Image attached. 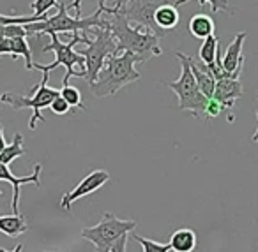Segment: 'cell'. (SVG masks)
Listing matches in <instances>:
<instances>
[{
    "label": "cell",
    "mask_w": 258,
    "mask_h": 252,
    "mask_svg": "<svg viewBox=\"0 0 258 252\" xmlns=\"http://www.w3.org/2000/svg\"><path fill=\"white\" fill-rule=\"evenodd\" d=\"M135 227H137V220L118 219L115 213L108 212L96 226L85 227L82 231V238L89 240L99 252H113L118 238L129 234Z\"/></svg>",
    "instance_id": "52a82bcc"
},
{
    "label": "cell",
    "mask_w": 258,
    "mask_h": 252,
    "mask_svg": "<svg viewBox=\"0 0 258 252\" xmlns=\"http://www.w3.org/2000/svg\"><path fill=\"white\" fill-rule=\"evenodd\" d=\"M99 6L103 8V29H108L115 37L117 53L131 51L138 57L140 64L163 53L161 46H159V37L156 34L140 25L131 27L129 20L113 6L111 8H108L106 4Z\"/></svg>",
    "instance_id": "6da1fadb"
},
{
    "label": "cell",
    "mask_w": 258,
    "mask_h": 252,
    "mask_svg": "<svg viewBox=\"0 0 258 252\" xmlns=\"http://www.w3.org/2000/svg\"><path fill=\"white\" fill-rule=\"evenodd\" d=\"M177 58L180 60V78L175 81L166 83L170 90L177 94L179 97V104H177V110L179 111H187L195 118H202L205 115V106H207V97L200 92L197 85V79H195L193 72L189 67V58L182 51H177Z\"/></svg>",
    "instance_id": "5b68a950"
},
{
    "label": "cell",
    "mask_w": 258,
    "mask_h": 252,
    "mask_svg": "<svg viewBox=\"0 0 258 252\" xmlns=\"http://www.w3.org/2000/svg\"><path fill=\"white\" fill-rule=\"evenodd\" d=\"M204 43H202L200 46V53H198V58H200L204 64H212V62L216 60V57H218V50H219V37H216L214 34H211V36H207L205 39H202Z\"/></svg>",
    "instance_id": "44dd1931"
},
{
    "label": "cell",
    "mask_w": 258,
    "mask_h": 252,
    "mask_svg": "<svg viewBox=\"0 0 258 252\" xmlns=\"http://www.w3.org/2000/svg\"><path fill=\"white\" fill-rule=\"evenodd\" d=\"M51 43L46 44L43 48V51H53L55 53V60L50 65H43V64H34V69L41 72H51L53 69H57L58 65H64L66 67V74L62 78V85H68L69 79L73 76H78L80 72H83V78H85V58L82 53L75 51L76 44H89L90 39L87 36H80V34H73L71 41L69 43H62L58 39V34H50Z\"/></svg>",
    "instance_id": "277c9868"
},
{
    "label": "cell",
    "mask_w": 258,
    "mask_h": 252,
    "mask_svg": "<svg viewBox=\"0 0 258 252\" xmlns=\"http://www.w3.org/2000/svg\"><path fill=\"white\" fill-rule=\"evenodd\" d=\"M6 145H8V141H6V138H4V127L0 124V152L6 148Z\"/></svg>",
    "instance_id": "f1b7e54d"
},
{
    "label": "cell",
    "mask_w": 258,
    "mask_h": 252,
    "mask_svg": "<svg viewBox=\"0 0 258 252\" xmlns=\"http://www.w3.org/2000/svg\"><path fill=\"white\" fill-rule=\"evenodd\" d=\"M172 2V0H117L113 8H117L129 23H137V25L144 27V29L151 30L158 37L166 36L154 22V13L159 6Z\"/></svg>",
    "instance_id": "9c48e42d"
},
{
    "label": "cell",
    "mask_w": 258,
    "mask_h": 252,
    "mask_svg": "<svg viewBox=\"0 0 258 252\" xmlns=\"http://www.w3.org/2000/svg\"><path fill=\"white\" fill-rule=\"evenodd\" d=\"M41 170L43 166L41 164H36L34 166V171L27 177H15L13 171L9 170V164H4L0 162V180L2 182H9L13 187V201H11V208H13V213H20V187L25 184H32L36 187H41Z\"/></svg>",
    "instance_id": "8fae6325"
},
{
    "label": "cell",
    "mask_w": 258,
    "mask_h": 252,
    "mask_svg": "<svg viewBox=\"0 0 258 252\" xmlns=\"http://www.w3.org/2000/svg\"><path fill=\"white\" fill-rule=\"evenodd\" d=\"M246 32H239L233 41L228 44L226 48L225 55L221 57V64H223V69L230 74H235V76H240L242 72V67H244V55H242V46H244V41H246Z\"/></svg>",
    "instance_id": "4fadbf2b"
},
{
    "label": "cell",
    "mask_w": 258,
    "mask_h": 252,
    "mask_svg": "<svg viewBox=\"0 0 258 252\" xmlns=\"http://www.w3.org/2000/svg\"><path fill=\"white\" fill-rule=\"evenodd\" d=\"M256 118H258V110H256ZM253 141L258 143V127H256V131H254V134H253Z\"/></svg>",
    "instance_id": "f546056e"
},
{
    "label": "cell",
    "mask_w": 258,
    "mask_h": 252,
    "mask_svg": "<svg viewBox=\"0 0 258 252\" xmlns=\"http://www.w3.org/2000/svg\"><path fill=\"white\" fill-rule=\"evenodd\" d=\"M57 0H34L32 2V11L34 16H39V18H46V13L50 9L57 8Z\"/></svg>",
    "instance_id": "d4e9b609"
},
{
    "label": "cell",
    "mask_w": 258,
    "mask_h": 252,
    "mask_svg": "<svg viewBox=\"0 0 258 252\" xmlns=\"http://www.w3.org/2000/svg\"><path fill=\"white\" fill-rule=\"evenodd\" d=\"M106 0H99V4H104ZM68 9H75L76 16H82V0H73L71 4L68 6Z\"/></svg>",
    "instance_id": "83f0119b"
},
{
    "label": "cell",
    "mask_w": 258,
    "mask_h": 252,
    "mask_svg": "<svg viewBox=\"0 0 258 252\" xmlns=\"http://www.w3.org/2000/svg\"><path fill=\"white\" fill-rule=\"evenodd\" d=\"M60 97L68 101V104L71 108H78V110H82V111H87V106L83 104V99H82V92H80L76 87H71L69 83L68 85H62Z\"/></svg>",
    "instance_id": "7402d4cb"
},
{
    "label": "cell",
    "mask_w": 258,
    "mask_h": 252,
    "mask_svg": "<svg viewBox=\"0 0 258 252\" xmlns=\"http://www.w3.org/2000/svg\"><path fill=\"white\" fill-rule=\"evenodd\" d=\"M186 2H191V0H175L173 4H175L177 8H180V6H184ZM198 4L211 6V11L212 13H230L228 0H198Z\"/></svg>",
    "instance_id": "cb8c5ba5"
},
{
    "label": "cell",
    "mask_w": 258,
    "mask_h": 252,
    "mask_svg": "<svg viewBox=\"0 0 258 252\" xmlns=\"http://www.w3.org/2000/svg\"><path fill=\"white\" fill-rule=\"evenodd\" d=\"M90 32L94 34V39H90L85 50L78 51L85 58V78L83 79L89 85L96 81L106 58L110 55H117V43H115V37L111 36L110 30L103 29V27H94V29H90Z\"/></svg>",
    "instance_id": "ba28073f"
},
{
    "label": "cell",
    "mask_w": 258,
    "mask_h": 252,
    "mask_svg": "<svg viewBox=\"0 0 258 252\" xmlns=\"http://www.w3.org/2000/svg\"><path fill=\"white\" fill-rule=\"evenodd\" d=\"M212 97L216 101H219L226 110H232L235 101L242 97V83H240L239 76H228V78L216 79Z\"/></svg>",
    "instance_id": "7c38bea8"
},
{
    "label": "cell",
    "mask_w": 258,
    "mask_h": 252,
    "mask_svg": "<svg viewBox=\"0 0 258 252\" xmlns=\"http://www.w3.org/2000/svg\"><path fill=\"white\" fill-rule=\"evenodd\" d=\"M189 58V67L191 72H193L195 79H197V85L200 89V92L204 94L207 99H211L212 94H214V87H216V78L214 74L211 72L207 64L200 60V58H193V57H187Z\"/></svg>",
    "instance_id": "9a60e30c"
},
{
    "label": "cell",
    "mask_w": 258,
    "mask_h": 252,
    "mask_svg": "<svg viewBox=\"0 0 258 252\" xmlns=\"http://www.w3.org/2000/svg\"><path fill=\"white\" fill-rule=\"evenodd\" d=\"M170 248L175 252H191L197 247V233L189 227H180L170 236Z\"/></svg>",
    "instance_id": "ac0fdd59"
},
{
    "label": "cell",
    "mask_w": 258,
    "mask_h": 252,
    "mask_svg": "<svg viewBox=\"0 0 258 252\" xmlns=\"http://www.w3.org/2000/svg\"><path fill=\"white\" fill-rule=\"evenodd\" d=\"M223 111H226V108L223 106V104L219 103V101H216L214 97H211V99L207 101V106H205V115H204V117L216 118V117H219V115H221Z\"/></svg>",
    "instance_id": "484cf974"
},
{
    "label": "cell",
    "mask_w": 258,
    "mask_h": 252,
    "mask_svg": "<svg viewBox=\"0 0 258 252\" xmlns=\"http://www.w3.org/2000/svg\"><path fill=\"white\" fill-rule=\"evenodd\" d=\"M154 22L159 29L163 30L165 34H168L170 30H173L180 22V16H179V8L172 2H166V4L159 6L154 13Z\"/></svg>",
    "instance_id": "2e32d148"
},
{
    "label": "cell",
    "mask_w": 258,
    "mask_h": 252,
    "mask_svg": "<svg viewBox=\"0 0 258 252\" xmlns=\"http://www.w3.org/2000/svg\"><path fill=\"white\" fill-rule=\"evenodd\" d=\"M29 231L27 219L22 213H13V215H0V233L8 234L11 238H18Z\"/></svg>",
    "instance_id": "e0dca14e"
},
{
    "label": "cell",
    "mask_w": 258,
    "mask_h": 252,
    "mask_svg": "<svg viewBox=\"0 0 258 252\" xmlns=\"http://www.w3.org/2000/svg\"><path fill=\"white\" fill-rule=\"evenodd\" d=\"M133 238L142 245L145 252H168L172 250L170 248V243H161V241H156V240H151V238H144L140 234H133Z\"/></svg>",
    "instance_id": "603a6c76"
},
{
    "label": "cell",
    "mask_w": 258,
    "mask_h": 252,
    "mask_svg": "<svg viewBox=\"0 0 258 252\" xmlns=\"http://www.w3.org/2000/svg\"><path fill=\"white\" fill-rule=\"evenodd\" d=\"M50 110L53 111L55 115H68L69 113V110H71V106L68 104V101L66 99H62L60 97V94H58L57 97H55L53 101H51V104H50Z\"/></svg>",
    "instance_id": "4316f807"
},
{
    "label": "cell",
    "mask_w": 258,
    "mask_h": 252,
    "mask_svg": "<svg viewBox=\"0 0 258 252\" xmlns=\"http://www.w3.org/2000/svg\"><path fill=\"white\" fill-rule=\"evenodd\" d=\"M108 180H110V173H108V171H104V170L90 171V173L87 175V177L83 178V180L80 182L73 191L66 192V194L62 196L60 206L64 210H71L73 203L78 201V199H82V198H85V196L92 194V192H96L97 189L103 187Z\"/></svg>",
    "instance_id": "30bf717a"
},
{
    "label": "cell",
    "mask_w": 258,
    "mask_h": 252,
    "mask_svg": "<svg viewBox=\"0 0 258 252\" xmlns=\"http://www.w3.org/2000/svg\"><path fill=\"white\" fill-rule=\"evenodd\" d=\"M48 79H50V72H43V81L34 85L32 96L30 97L22 96V94H13V92L2 94L0 96V106H11L16 111L30 108L32 110V117H30L29 122V129L30 131H36V125L39 122H44V117L41 115V111L44 108H50L51 101L60 94V90L48 87Z\"/></svg>",
    "instance_id": "8992f818"
},
{
    "label": "cell",
    "mask_w": 258,
    "mask_h": 252,
    "mask_svg": "<svg viewBox=\"0 0 258 252\" xmlns=\"http://www.w3.org/2000/svg\"><path fill=\"white\" fill-rule=\"evenodd\" d=\"M27 153V150L23 148V136L20 132H16L13 141L9 145H6V148L0 152V162L11 164L13 160H16L18 157H23Z\"/></svg>",
    "instance_id": "ffe728a7"
},
{
    "label": "cell",
    "mask_w": 258,
    "mask_h": 252,
    "mask_svg": "<svg viewBox=\"0 0 258 252\" xmlns=\"http://www.w3.org/2000/svg\"><path fill=\"white\" fill-rule=\"evenodd\" d=\"M187 29H189V34L193 37H198V39H205L207 36L214 34V22L209 15H195L193 18L187 23Z\"/></svg>",
    "instance_id": "d6986e66"
},
{
    "label": "cell",
    "mask_w": 258,
    "mask_h": 252,
    "mask_svg": "<svg viewBox=\"0 0 258 252\" xmlns=\"http://www.w3.org/2000/svg\"><path fill=\"white\" fill-rule=\"evenodd\" d=\"M137 64H140L137 55L131 51H122L117 55H110L101 67L96 81L90 83L89 89L99 99L110 97L124 89L129 83L140 79V72L137 71Z\"/></svg>",
    "instance_id": "7a4b0ae2"
},
{
    "label": "cell",
    "mask_w": 258,
    "mask_h": 252,
    "mask_svg": "<svg viewBox=\"0 0 258 252\" xmlns=\"http://www.w3.org/2000/svg\"><path fill=\"white\" fill-rule=\"evenodd\" d=\"M2 55H13V57H23L25 58V69L32 71L34 62H32V51H30V44L27 37L15 36V37H2L0 39V57Z\"/></svg>",
    "instance_id": "5bb4252c"
},
{
    "label": "cell",
    "mask_w": 258,
    "mask_h": 252,
    "mask_svg": "<svg viewBox=\"0 0 258 252\" xmlns=\"http://www.w3.org/2000/svg\"><path fill=\"white\" fill-rule=\"evenodd\" d=\"M25 30L29 36H44V34H80V36H87L90 29L94 27H103V8H97L94 15L87 16V18H80V16H71L68 13V6L57 4V13L53 16H46L41 22L25 23Z\"/></svg>",
    "instance_id": "3957f363"
}]
</instances>
